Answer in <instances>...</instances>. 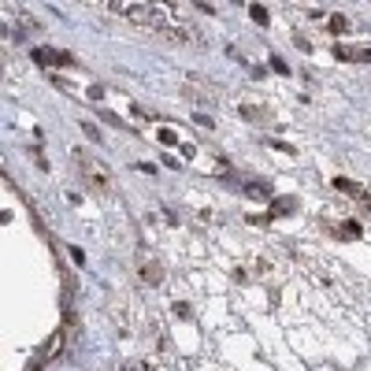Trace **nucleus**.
<instances>
[{"label":"nucleus","mask_w":371,"mask_h":371,"mask_svg":"<svg viewBox=\"0 0 371 371\" xmlns=\"http://www.w3.org/2000/svg\"><path fill=\"white\" fill-rule=\"evenodd\" d=\"M330 26H334V33H345V19H338V15L330 19Z\"/></svg>","instance_id":"0eeeda50"},{"label":"nucleus","mask_w":371,"mask_h":371,"mask_svg":"<svg viewBox=\"0 0 371 371\" xmlns=\"http://www.w3.org/2000/svg\"><path fill=\"white\" fill-rule=\"evenodd\" d=\"M138 275L145 278L148 286H156L160 278H163V271H160V264H156V260H141V271H138Z\"/></svg>","instance_id":"f03ea898"},{"label":"nucleus","mask_w":371,"mask_h":371,"mask_svg":"<svg viewBox=\"0 0 371 371\" xmlns=\"http://www.w3.org/2000/svg\"><path fill=\"white\" fill-rule=\"evenodd\" d=\"M245 193L256 201H267V186H260V182H245Z\"/></svg>","instance_id":"7ed1b4c3"},{"label":"nucleus","mask_w":371,"mask_h":371,"mask_svg":"<svg viewBox=\"0 0 371 371\" xmlns=\"http://www.w3.org/2000/svg\"><path fill=\"white\" fill-rule=\"evenodd\" d=\"M341 234H356L360 238V223H341Z\"/></svg>","instance_id":"423d86ee"},{"label":"nucleus","mask_w":371,"mask_h":371,"mask_svg":"<svg viewBox=\"0 0 371 371\" xmlns=\"http://www.w3.org/2000/svg\"><path fill=\"white\" fill-rule=\"evenodd\" d=\"M334 186H338V190H345V193H356V197H360V186H353V182H345V178H334Z\"/></svg>","instance_id":"20e7f679"},{"label":"nucleus","mask_w":371,"mask_h":371,"mask_svg":"<svg viewBox=\"0 0 371 371\" xmlns=\"http://www.w3.org/2000/svg\"><path fill=\"white\" fill-rule=\"evenodd\" d=\"M160 141H163V145H178V134H175V130H160Z\"/></svg>","instance_id":"39448f33"},{"label":"nucleus","mask_w":371,"mask_h":371,"mask_svg":"<svg viewBox=\"0 0 371 371\" xmlns=\"http://www.w3.org/2000/svg\"><path fill=\"white\" fill-rule=\"evenodd\" d=\"M74 163H78V171L85 175V182H89L100 197H112V171H108L100 160H97V156H85V152H74Z\"/></svg>","instance_id":"f257e3e1"}]
</instances>
